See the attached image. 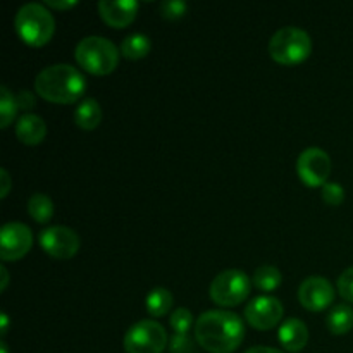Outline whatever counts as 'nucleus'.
Segmentation results:
<instances>
[{
    "label": "nucleus",
    "mask_w": 353,
    "mask_h": 353,
    "mask_svg": "<svg viewBox=\"0 0 353 353\" xmlns=\"http://www.w3.org/2000/svg\"><path fill=\"white\" fill-rule=\"evenodd\" d=\"M296 172L307 186H324L331 174V157L319 147L305 148L296 161Z\"/></svg>",
    "instance_id": "obj_8"
},
{
    "label": "nucleus",
    "mask_w": 353,
    "mask_h": 353,
    "mask_svg": "<svg viewBox=\"0 0 353 353\" xmlns=\"http://www.w3.org/2000/svg\"><path fill=\"white\" fill-rule=\"evenodd\" d=\"M40 247L47 252L50 257L65 261L78 254L79 250V236L74 230L68 226H50L45 228L38 234Z\"/></svg>",
    "instance_id": "obj_9"
},
{
    "label": "nucleus",
    "mask_w": 353,
    "mask_h": 353,
    "mask_svg": "<svg viewBox=\"0 0 353 353\" xmlns=\"http://www.w3.org/2000/svg\"><path fill=\"white\" fill-rule=\"evenodd\" d=\"M31 245H33V233L26 224L17 221L3 224L0 231V259L3 262L23 259L31 250Z\"/></svg>",
    "instance_id": "obj_10"
},
{
    "label": "nucleus",
    "mask_w": 353,
    "mask_h": 353,
    "mask_svg": "<svg viewBox=\"0 0 353 353\" xmlns=\"http://www.w3.org/2000/svg\"><path fill=\"white\" fill-rule=\"evenodd\" d=\"M283 312V303L276 296L261 295L245 307V319L255 330L269 331L278 326Z\"/></svg>",
    "instance_id": "obj_11"
},
{
    "label": "nucleus",
    "mask_w": 353,
    "mask_h": 353,
    "mask_svg": "<svg viewBox=\"0 0 353 353\" xmlns=\"http://www.w3.org/2000/svg\"><path fill=\"white\" fill-rule=\"evenodd\" d=\"M0 271H2V292H6L7 283H9V272H7L6 265H0Z\"/></svg>",
    "instance_id": "obj_32"
},
{
    "label": "nucleus",
    "mask_w": 353,
    "mask_h": 353,
    "mask_svg": "<svg viewBox=\"0 0 353 353\" xmlns=\"http://www.w3.org/2000/svg\"><path fill=\"white\" fill-rule=\"evenodd\" d=\"M186 6L183 0H165V2H161V14L165 19H179L186 14Z\"/></svg>",
    "instance_id": "obj_24"
},
{
    "label": "nucleus",
    "mask_w": 353,
    "mask_h": 353,
    "mask_svg": "<svg viewBox=\"0 0 353 353\" xmlns=\"http://www.w3.org/2000/svg\"><path fill=\"white\" fill-rule=\"evenodd\" d=\"M102 121V107L95 99H85L74 110V123L81 130H95Z\"/></svg>",
    "instance_id": "obj_16"
},
{
    "label": "nucleus",
    "mask_w": 353,
    "mask_h": 353,
    "mask_svg": "<svg viewBox=\"0 0 353 353\" xmlns=\"http://www.w3.org/2000/svg\"><path fill=\"white\" fill-rule=\"evenodd\" d=\"M312 52V40L302 28L285 26L269 40V54L279 64H299Z\"/></svg>",
    "instance_id": "obj_5"
},
{
    "label": "nucleus",
    "mask_w": 353,
    "mask_h": 353,
    "mask_svg": "<svg viewBox=\"0 0 353 353\" xmlns=\"http://www.w3.org/2000/svg\"><path fill=\"white\" fill-rule=\"evenodd\" d=\"M140 3L137 0H100V17L112 28H124L137 17Z\"/></svg>",
    "instance_id": "obj_13"
},
{
    "label": "nucleus",
    "mask_w": 353,
    "mask_h": 353,
    "mask_svg": "<svg viewBox=\"0 0 353 353\" xmlns=\"http://www.w3.org/2000/svg\"><path fill=\"white\" fill-rule=\"evenodd\" d=\"M17 109H19V103H17L16 97L9 92L6 85L0 86V126L3 130L12 123Z\"/></svg>",
    "instance_id": "obj_22"
},
{
    "label": "nucleus",
    "mask_w": 353,
    "mask_h": 353,
    "mask_svg": "<svg viewBox=\"0 0 353 353\" xmlns=\"http://www.w3.org/2000/svg\"><path fill=\"white\" fill-rule=\"evenodd\" d=\"M323 200L327 203V205H340L345 200V190L343 186L338 185V183H330L323 186Z\"/></svg>",
    "instance_id": "obj_25"
},
{
    "label": "nucleus",
    "mask_w": 353,
    "mask_h": 353,
    "mask_svg": "<svg viewBox=\"0 0 353 353\" xmlns=\"http://www.w3.org/2000/svg\"><path fill=\"white\" fill-rule=\"evenodd\" d=\"M309 341V330L305 323L295 317H290L279 327V343L288 352H300Z\"/></svg>",
    "instance_id": "obj_14"
},
{
    "label": "nucleus",
    "mask_w": 353,
    "mask_h": 353,
    "mask_svg": "<svg viewBox=\"0 0 353 353\" xmlns=\"http://www.w3.org/2000/svg\"><path fill=\"white\" fill-rule=\"evenodd\" d=\"M172 302V293L169 292L168 288H162V286H157V288L150 290L147 295V312L150 314L152 317H161L164 314H168L171 310Z\"/></svg>",
    "instance_id": "obj_19"
},
{
    "label": "nucleus",
    "mask_w": 353,
    "mask_h": 353,
    "mask_svg": "<svg viewBox=\"0 0 353 353\" xmlns=\"http://www.w3.org/2000/svg\"><path fill=\"white\" fill-rule=\"evenodd\" d=\"M252 292V281L240 269H226L214 278L210 285V299L223 307L240 305Z\"/></svg>",
    "instance_id": "obj_7"
},
{
    "label": "nucleus",
    "mask_w": 353,
    "mask_h": 353,
    "mask_svg": "<svg viewBox=\"0 0 353 353\" xmlns=\"http://www.w3.org/2000/svg\"><path fill=\"white\" fill-rule=\"evenodd\" d=\"M17 99V103H19L21 109L24 110H30L31 107L34 105V97L31 92H26V90H23V92H19V95L16 97Z\"/></svg>",
    "instance_id": "obj_28"
},
{
    "label": "nucleus",
    "mask_w": 353,
    "mask_h": 353,
    "mask_svg": "<svg viewBox=\"0 0 353 353\" xmlns=\"http://www.w3.org/2000/svg\"><path fill=\"white\" fill-rule=\"evenodd\" d=\"M17 34L31 47H43L55 33V19L45 3L28 2L21 6L14 19Z\"/></svg>",
    "instance_id": "obj_3"
},
{
    "label": "nucleus",
    "mask_w": 353,
    "mask_h": 353,
    "mask_svg": "<svg viewBox=\"0 0 353 353\" xmlns=\"http://www.w3.org/2000/svg\"><path fill=\"white\" fill-rule=\"evenodd\" d=\"M0 323H2V330H0V333H2V336H6L7 330H9V317H7V314H2V316H0Z\"/></svg>",
    "instance_id": "obj_33"
},
{
    "label": "nucleus",
    "mask_w": 353,
    "mask_h": 353,
    "mask_svg": "<svg viewBox=\"0 0 353 353\" xmlns=\"http://www.w3.org/2000/svg\"><path fill=\"white\" fill-rule=\"evenodd\" d=\"M45 6L54 7V9H71V7L78 6L76 0H47Z\"/></svg>",
    "instance_id": "obj_29"
},
{
    "label": "nucleus",
    "mask_w": 353,
    "mask_h": 353,
    "mask_svg": "<svg viewBox=\"0 0 353 353\" xmlns=\"http://www.w3.org/2000/svg\"><path fill=\"white\" fill-rule=\"evenodd\" d=\"M299 300L310 312L327 309L334 300V288L330 279L323 276H309L299 288Z\"/></svg>",
    "instance_id": "obj_12"
},
{
    "label": "nucleus",
    "mask_w": 353,
    "mask_h": 353,
    "mask_svg": "<svg viewBox=\"0 0 353 353\" xmlns=\"http://www.w3.org/2000/svg\"><path fill=\"white\" fill-rule=\"evenodd\" d=\"M152 41L147 34L143 33H131L121 41V54L126 59L131 61H138V59H143L145 55L150 52Z\"/></svg>",
    "instance_id": "obj_18"
},
{
    "label": "nucleus",
    "mask_w": 353,
    "mask_h": 353,
    "mask_svg": "<svg viewBox=\"0 0 353 353\" xmlns=\"http://www.w3.org/2000/svg\"><path fill=\"white\" fill-rule=\"evenodd\" d=\"M169 336L157 321L143 319L134 323L124 334V350L128 353H162L168 347Z\"/></svg>",
    "instance_id": "obj_6"
},
{
    "label": "nucleus",
    "mask_w": 353,
    "mask_h": 353,
    "mask_svg": "<svg viewBox=\"0 0 353 353\" xmlns=\"http://www.w3.org/2000/svg\"><path fill=\"white\" fill-rule=\"evenodd\" d=\"M252 281H254L255 288L261 290V292H274L283 281L281 271H279L276 265H261V268L255 269L254 276H252Z\"/></svg>",
    "instance_id": "obj_21"
},
{
    "label": "nucleus",
    "mask_w": 353,
    "mask_h": 353,
    "mask_svg": "<svg viewBox=\"0 0 353 353\" xmlns=\"http://www.w3.org/2000/svg\"><path fill=\"white\" fill-rule=\"evenodd\" d=\"M338 292L347 302L353 303V265L345 269L340 278H338Z\"/></svg>",
    "instance_id": "obj_26"
},
{
    "label": "nucleus",
    "mask_w": 353,
    "mask_h": 353,
    "mask_svg": "<svg viewBox=\"0 0 353 353\" xmlns=\"http://www.w3.org/2000/svg\"><path fill=\"white\" fill-rule=\"evenodd\" d=\"M34 90L48 102L72 103L85 93L86 79L74 65L54 64L38 72Z\"/></svg>",
    "instance_id": "obj_2"
},
{
    "label": "nucleus",
    "mask_w": 353,
    "mask_h": 353,
    "mask_svg": "<svg viewBox=\"0 0 353 353\" xmlns=\"http://www.w3.org/2000/svg\"><path fill=\"white\" fill-rule=\"evenodd\" d=\"M245 338L240 316L228 310H207L195 321V340L210 353H233Z\"/></svg>",
    "instance_id": "obj_1"
},
{
    "label": "nucleus",
    "mask_w": 353,
    "mask_h": 353,
    "mask_svg": "<svg viewBox=\"0 0 353 353\" xmlns=\"http://www.w3.org/2000/svg\"><path fill=\"white\" fill-rule=\"evenodd\" d=\"M28 214L33 217L37 223H48L54 216V202L45 193H33L28 199Z\"/></svg>",
    "instance_id": "obj_20"
},
{
    "label": "nucleus",
    "mask_w": 353,
    "mask_h": 353,
    "mask_svg": "<svg viewBox=\"0 0 353 353\" xmlns=\"http://www.w3.org/2000/svg\"><path fill=\"white\" fill-rule=\"evenodd\" d=\"M0 352L7 353V345H6V341H0Z\"/></svg>",
    "instance_id": "obj_34"
},
{
    "label": "nucleus",
    "mask_w": 353,
    "mask_h": 353,
    "mask_svg": "<svg viewBox=\"0 0 353 353\" xmlns=\"http://www.w3.org/2000/svg\"><path fill=\"white\" fill-rule=\"evenodd\" d=\"M171 350L174 353H185L190 350V340L186 334H174L171 343Z\"/></svg>",
    "instance_id": "obj_27"
},
{
    "label": "nucleus",
    "mask_w": 353,
    "mask_h": 353,
    "mask_svg": "<svg viewBox=\"0 0 353 353\" xmlns=\"http://www.w3.org/2000/svg\"><path fill=\"white\" fill-rule=\"evenodd\" d=\"M47 134V124L37 114L26 112L17 119L16 124V137L24 145H38L43 141Z\"/></svg>",
    "instance_id": "obj_15"
},
{
    "label": "nucleus",
    "mask_w": 353,
    "mask_h": 353,
    "mask_svg": "<svg viewBox=\"0 0 353 353\" xmlns=\"http://www.w3.org/2000/svg\"><path fill=\"white\" fill-rule=\"evenodd\" d=\"M0 176H2V193H0V199H6L7 195H9V190H10V176L9 172H7V169H2L0 171Z\"/></svg>",
    "instance_id": "obj_30"
},
{
    "label": "nucleus",
    "mask_w": 353,
    "mask_h": 353,
    "mask_svg": "<svg viewBox=\"0 0 353 353\" xmlns=\"http://www.w3.org/2000/svg\"><path fill=\"white\" fill-rule=\"evenodd\" d=\"M245 353H283L278 348H272V347H252L248 348Z\"/></svg>",
    "instance_id": "obj_31"
},
{
    "label": "nucleus",
    "mask_w": 353,
    "mask_h": 353,
    "mask_svg": "<svg viewBox=\"0 0 353 353\" xmlns=\"http://www.w3.org/2000/svg\"><path fill=\"white\" fill-rule=\"evenodd\" d=\"M327 330L333 334H347L353 327V309L348 303H338L331 309L326 319Z\"/></svg>",
    "instance_id": "obj_17"
},
{
    "label": "nucleus",
    "mask_w": 353,
    "mask_h": 353,
    "mask_svg": "<svg viewBox=\"0 0 353 353\" xmlns=\"http://www.w3.org/2000/svg\"><path fill=\"white\" fill-rule=\"evenodd\" d=\"M169 323H171V327L174 330L176 334H186L193 324V316L188 309L179 307V309H176L174 312L171 314Z\"/></svg>",
    "instance_id": "obj_23"
},
{
    "label": "nucleus",
    "mask_w": 353,
    "mask_h": 353,
    "mask_svg": "<svg viewBox=\"0 0 353 353\" xmlns=\"http://www.w3.org/2000/svg\"><path fill=\"white\" fill-rule=\"evenodd\" d=\"M74 57L85 71L103 76L112 72L119 64V48L107 38L92 34L78 41Z\"/></svg>",
    "instance_id": "obj_4"
}]
</instances>
